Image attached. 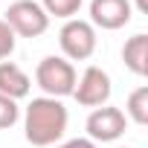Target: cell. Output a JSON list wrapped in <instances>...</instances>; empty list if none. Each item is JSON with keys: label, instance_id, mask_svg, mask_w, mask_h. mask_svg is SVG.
I'll return each instance as SVG.
<instances>
[{"label": "cell", "instance_id": "10", "mask_svg": "<svg viewBox=\"0 0 148 148\" xmlns=\"http://www.w3.org/2000/svg\"><path fill=\"white\" fill-rule=\"evenodd\" d=\"M122 113H125V119H131L134 125H148V84H139L136 90L128 93Z\"/></svg>", "mask_w": 148, "mask_h": 148}, {"label": "cell", "instance_id": "8", "mask_svg": "<svg viewBox=\"0 0 148 148\" xmlns=\"http://www.w3.org/2000/svg\"><path fill=\"white\" fill-rule=\"evenodd\" d=\"M32 90L29 76L15 64V61H0V93L9 96V99H26Z\"/></svg>", "mask_w": 148, "mask_h": 148}, {"label": "cell", "instance_id": "2", "mask_svg": "<svg viewBox=\"0 0 148 148\" xmlns=\"http://www.w3.org/2000/svg\"><path fill=\"white\" fill-rule=\"evenodd\" d=\"M76 82H79V73H76V67H73V61H67L64 55H47L35 67V84L49 99L73 96Z\"/></svg>", "mask_w": 148, "mask_h": 148}, {"label": "cell", "instance_id": "5", "mask_svg": "<svg viewBox=\"0 0 148 148\" xmlns=\"http://www.w3.org/2000/svg\"><path fill=\"white\" fill-rule=\"evenodd\" d=\"M110 93H113V82H110V76H108L102 67L90 64V67L82 73V79L76 82L73 99H76L82 108H102V105L110 102Z\"/></svg>", "mask_w": 148, "mask_h": 148}, {"label": "cell", "instance_id": "12", "mask_svg": "<svg viewBox=\"0 0 148 148\" xmlns=\"http://www.w3.org/2000/svg\"><path fill=\"white\" fill-rule=\"evenodd\" d=\"M18 119H21V108H18V102L0 93V131H6V128L18 125Z\"/></svg>", "mask_w": 148, "mask_h": 148}, {"label": "cell", "instance_id": "13", "mask_svg": "<svg viewBox=\"0 0 148 148\" xmlns=\"http://www.w3.org/2000/svg\"><path fill=\"white\" fill-rule=\"evenodd\" d=\"M15 41H18V38H15V32L6 26V21H3V18H0V61H6V58L15 52Z\"/></svg>", "mask_w": 148, "mask_h": 148}, {"label": "cell", "instance_id": "3", "mask_svg": "<svg viewBox=\"0 0 148 148\" xmlns=\"http://www.w3.org/2000/svg\"><path fill=\"white\" fill-rule=\"evenodd\" d=\"M58 44H61V52L67 61H87L93 52H96V29L90 21H82V18H70L64 21L61 32H58Z\"/></svg>", "mask_w": 148, "mask_h": 148}, {"label": "cell", "instance_id": "7", "mask_svg": "<svg viewBox=\"0 0 148 148\" xmlns=\"http://www.w3.org/2000/svg\"><path fill=\"white\" fill-rule=\"evenodd\" d=\"M131 18H134L131 0H90V23H93V29L116 32V29L128 26Z\"/></svg>", "mask_w": 148, "mask_h": 148}, {"label": "cell", "instance_id": "14", "mask_svg": "<svg viewBox=\"0 0 148 148\" xmlns=\"http://www.w3.org/2000/svg\"><path fill=\"white\" fill-rule=\"evenodd\" d=\"M52 148H99L93 139H87V136H79V139H67V142H55Z\"/></svg>", "mask_w": 148, "mask_h": 148}, {"label": "cell", "instance_id": "4", "mask_svg": "<svg viewBox=\"0 0 148 148\" xmlns=\"http://www.w3.org/2000/svg\"><path fill=\"white\" fill-rule=\"evenodd\" d=\"M3 21L15 32V38H41L49 29V18L41 9V3H35V0H15V3H9Z\"/></svg>", "mask_w": 148, "mask_h": 148}, {"label": "cell", "instance_id": "11", "mask_svg": "<svg viewBox=\"0 0 148 148\" xmlns=\"http://www.w3.org/2000/svg\"><path fill=\"white\" fill-rule=\"evenodd\" d=\"M82 3H84V0H41V9L47 12V18L70 21V18H76V15H79Z\"/></svg>", "mask_w": 148, "mask_h": 148}, {"label": "cell", "instance_id": "6", "mask_svg": "<svg viewBox=\"0 0 148 148\" xmlns=\"http://www.w3.org/2000/svg\"><path fill=\"white\" fill-rule=\"evenodd\" d=\"M128 128V119L119 108L113 105H102V108H93L87 122H84V131H87V139L93 142H116Z\"/></svg>", "mask_w": 148, "mask_h": 148}, {"label": "cell", "instance_id": "15", "mask_svg": "<svg viewBox=\"0 0 148 148\" xmlns=\"http://www.w3.org/2000/svg\"><path fill=\"white\" fill-rule=\"evenodd\" d=\"M119 148H128V145H119Z\"/></svg>", "mask_w": 148, "mask_h": 148}, {"label": "cell", "instance_id": "1", "mask_svg": "<svg viewBox=\"0 0 148 148\" xmlns=\"http://www.w3.org/2000/svg\"><path fill=\"white\" fill-rule=\"evenodd\" d=\"M67 122H70V113L61 99L35 96L23 110V136L35 148H52L55 142L64 139Z\"/></svg>", "mask_w": 148, "mask_h": 148}, {"label": "cell", "instance_id": "9", "mask_svg": "<svg viewBox=\"0 0 148 148\" xmlns=\"http://www.w3.org/2000/svg\"><path fill=\"white\" fill-rule=\"evenodd\" d=\"M122 61L134 76H148V35H131L122 47Z\"/></svg>", "mask_w": 148, "mask_h": 148}]
</instances>
